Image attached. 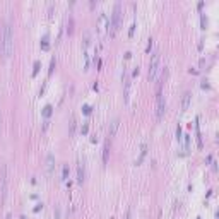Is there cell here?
Instances as JSON below:
<instances>
[{
    "label": "cell",
    "instance_id": "obj_6",
    "mask_svg": "<svg viewBox=\"0 0 219 219\" xmlns=\"http://www.w3.org/2000/svg\"><path fill=\"white\" fill-rule=\"evenodd\" d=\"M77 182H79V183L84 182V163L82 161L77 163Z\"/></svg>",
    "mask_w": 219,
    "mask_h": 219
},
{
    "label": "cell",
    "instance_id": "obj_20",
    "mask_svg": "<svg viewBox=\"0 0 219 219\" xmlns=\"http://www.w3.org/2000/svg\"><path fill=\"white\" fill-rule=\"evenodd\" d=\"M125 219H132V207H129V211H127V218Z\"/></svg>",
    "mask_w": 219,
    "mask_h": 219
},
{
    "label": "cell",
    "instance_id": "obj_10",
    "mask_svg": "<svg viewBox=\"0 0 219 219\" xmlns=\"http://www.w3.org/2000/svg\"><path fill=\"white\" fill-rule=\"evenodd\" d=\"M190 139H192V137L187 134V135H185V149H183V154H188L190 152Z\"/></svg>",
    "mask_w": 219,
    "mask_h": 219
},
{
    "label": "cell",
    "instance_id": "obj_5",
    "mask_svg": "<svg viewBox=\"0 0 219 219\" xmlns=\"http://www.w3.org/2000/svg\"><path fill=\"white\" fill-rule=\"evenodd\" d=\"M123 98H125V103H129V98H130V79L127 77V70H123Z\"/></svg>",
    "mask_w": 219,
    "mask_h": 219
},
{
    "label": "cell",
    "instance_id": "obj_4",
    "mask_svg": "<svg viewBox=\"0 0 219 219\" xmlns=\"http://www.w3.org/2000/svg\"><path fill=\"white\" fill-rule=\"evenodd\" d=\"M7 195V166H2V175H0V200L4 202Z\"/></svg>",
    "mask_w": 219,
    "mask_h": 219
},
{
    "label": "cell",
    "instance_id": "obj_11",
    "mask_svg": "<svg viewBox=\"0 0 219 219\" xmlns=\"http://www.w3.org/2000/svg\"><path fill=\"white\" fill-rule=\"evenodd\" d=\"M146 152H147V146L144 144V146H142V151H141V156H139V159H137V164H141V163H142V159L146 158Z\"/></svg>",
    "mask_w": 219,
    "mask_h": 219
},
{
    "label": "cell",
    "instance_id": "obj_9",
    "mask_svg": "<svg viewBox=\"0 0 219 219\" xmlns=\"http://www.w3.org/2000/svg\"><path fill=\"white\" fill-rule=\"evenodd\" d=\"M118 123H120V120L118 118H115L111 122V127H110V130H108V134H110V137L115 135V132H117V129H118Z\"/></svg>",
    "mask_w": 219,
    "mask_h": 219
},
{
    "label": "cell",
    "instance_id": "obj_13",
    "mask_svg": "<svg viewBox=\"0 0 219 219\" xmlns=\"http://www.w3.org/2000/svg\"><path fill=\"white\" fill-rule=\"evenodd\" d=\"M103 163L105 164L108 163V142L105 144V149H103Z\"/></svg>",
    "mask_w": 219,
    "mask_h": 219
},
{
    "label": "cell",
    "instance_id": "obj_12",
    "mask_svg": "<svg viewBox=\"0 0 219 219\" xmlns=\"http://www.w3.org/2000/svg\"><path fill=\"white\" fill-rule=\"evenodd\" d=\"M195 130H197V141H199V146H202V137H200V127H199V120L195 123Z\"/></svg>",
    "mask_w": 219,
    "mask_h": 219
},
{
    "label": "cell",
    "instance_id": "obj_2",
    "mask_svg": "<svg viewBox=\"0 0 219 219\" xmlns=\"http://www.w3.org/2000/svg\"><path fill=\"white\" fill-rule=\"evenodd\" d=\"M120 2H117L115 4V9H113V14H111V22H110V34H115L117 33V29H118V26H120Z\"/></svg>",
    "mask_w": 219,
    "mask_h": 219
},
{
    "label": "cell",
    "instance_id": "obj_15",
    "mask_svg": "<svg viewBox=\"0 0 219 219\" xmlns=\"http://www.w3.org/2000/svg\"><path fill=\"white\" fill-rule=\"evenodd\" d=\"M69 176V166H64V175H62V180H67Z\"/></svg>",
    "mask_w": 219,
    "mask_h": 219
},
{
    "label": "cell",
    "instance_id": "obj_18",
    "mask_svg": "<svg viewBox=\"0 0 219 219\" xmlns=\"http://www.w3.org/2000/svg\"><path fill=\"white\" fill-rule=\"evenodd\" d=\"M38 70H40V62H34V70H33V74H38Z\"/></svg>",
    "mask_w": 219,
    "mask_h": 219
},
{
    "label": "cell",
    "instance_id": "obj_22",
    "mask_svg": "<svg viewBox=\"0 0 219 219\" xmlns=\"http://www.w3.org/2000/svg\"><path fill=\"white\" fill-rule=\"evenodd\" d=\"M87 129H89V125L84 123V125H82V134H87Z\"/></svg>",
    "mask_w": 219,
    "mask_h": 219
},
{
    "label": "cell",
    "instance_id": "obj_21",
    "mask_svg": "<svg viewBox=\"0 0 219 219\" xmlns=\"http://www.w3.org/2000/svg\"><path fill=\"white\" fill-rule=\"evenodd\" d=\"M180 135H182V127L178 125V127H176V137H178V139H180Z\"/></svg>",
    "mask_w": 219,
    "mask_h": 219
},
{
    "label": "cell",
    "instance_id": "obj_17",
    "mask_svg": "<svg viewBox=\"0 0 219 219\" xmlns=\"http://www.w3.org/2000/svg\"><path fill=\"white\" fill-rule=\"evenodd\" d=\"M43 50H48V36L43 38Z\"/></svg>",
    "mask_w": 219,
    "mask_h": 219
},
{
    "label": "cell",
    "instance_id": "obj_1",
    "mask_svg": "<svg viewBox=\"0 0 219 219\" xmlns=\"http://www.w3.org/2000/svg\"><path fill=\"white\" fill-rule=\"evenodd\" d=\"M2 55L4 58H9L14 52V31H12V26L10 22L5 24L4 28V34H2Z\"/></svg>",
    "mask_w": 219,
    "mask_h": 219
},
{
    "label": "cell",
    "instance_id": "obj_16",
    "mask_svg": "<svg viewBox=\"0 0 219 219\" xmlns=\"http://www.w3.org/2000/svg\"><path fill=\"white\" fill-rule=\"evenodd\" d=\"M74 130H75V120L72 118V123H70V135H74Z\"/></svg>",
    "mask_w": 219,
    "mask_h": 219
},
{
    "label": "cell",
    "instance_id": "obj_3",
    "mask_svg": "<svg viewBox=\"0 0 219 219\" xmlns=\"http://www.w3.org/2000/svg\"><path fill=\"white\" fill-rule=\"evenodd\" d=\"M159 53H154L152 58H151V64H149V81L152 82L156 81V77H158V72H159Z\"/></svg>",
    "mask_w": 219,
    "mask_h": 219
},
{
    "label": "cell",
    "instance_id": "obj_23",
    "mask_svg": "<svg viewBox=\"0 0 219 219\" xmlns=\"http://www.w3.org/2000/svg\"><path fill=\"white\" fill-rule=\"evenodd\" d=\"M5 219H10V214H7V218Z\"/></svg>",
    "mask_w": 219,
    "mask_h": 219
},
{
    "label": "cell",
    "instance_id": "obj_19",
    "mask_svg": "<svg viewBox=\"0 0 219 219\" xmlns=\"http://www.w3.org/2000/svg\"><path fill=\"white\" fill-rule=\"evenodd\" d=\"M82 110H84V113H86V115H89V113H91V110H93V108L89 106V105H86V106H84Z\"/></svg>",
    "mask_w": 219,
    "mask_h": 219
},
{
    "label": "cell",
    "instance_id": "obj_8",
    "mask_svg": "<svg viewBox=\"0 0 219 219\" xmlns=\"http://www.w3.org/2000/svg\"><path fill=\"white\" fill-rule=\"evenodd\" d=\"M190 98H192V94H190V93H185V96H183V105H182V111H187V110H188V106H190Z\"/></svg>",
    "mask_w": 219,
    "mask_h": 219
},
{
    "label": "cell",
    "instance_id": "obj_14",
    "mask_svg": "<svg viewBox=\"0 0 219 219\" xmlns=\"http://www.w3.org/2000/svg\"><path fill=\"white\" fill-rule=\"evenodd\" d=\"M43 115H45V118H48L50 115H52V105H46L45 110H43Z\"/></svg>",
    "mask_w": 219,
    "mask_h": 219
},
{
    "label": "cell",
    "instance_id": "obj_7",
    "mask_svg": "<svg viewBox=\"0 0 219 219\" xmlns=\"http://www.w3.org/2000/svg\"><path fill=\"white\" fill-rule=\"evenodd\" d=\"M53 161H55L53 154H48V158H46V171H48V175L53 173Z\"/></svg>",
    "mask_w": 219,
    "mask_h": 219
}]
</instances>
